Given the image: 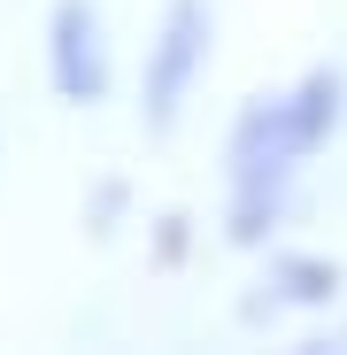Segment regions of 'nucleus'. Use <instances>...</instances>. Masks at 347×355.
Listing matches in <instances>:
<instances>
[{"instance_id":"obj_1","label":"nucleus","mask_w":347,"mask_h":355,"mask_svg":"<svg viewBox=\"0 0 347 355\" xmlns=\"http://www.w3.org/2000/svg\"><path fill=\"white\" fill-rule=\"evenodd\" d=\"M339 124V78L317 70L294 93L255 101L231 132V240H263V224H278L285 186L301 178V162L332 139Z\"/></svg>"},{"instance_id":"obj_3","label":"nucleus","mask_w":347,"mask_h":355,"mask_svg":"<svg viewBox=\"0 0 347 355\" xmlns=\"http://www.w3.org/2000/svg\"><path fill=\"white\" fill-rule=\"evenodd\" d=\"M46 78L78 108H93L108 93V39H100L93 0H54V16H46Z\"/></svg>"},{"instance_id":"obj_4","label":"nucleus","mask_w":347,"mask_h":355,"mask_svg":"<svg viewBox=\"0 0 347 355\" xmlns=\"http://www.w3.org/2000/svg\"><path fill=\"white\" fill-rule=\"evenodd\" d=\"M278 278H285V293H294V302H324V293L339 286L332 263H278Z\"/></svg>"},{"instance_id":"obj_2","label":"nucleus","mask_w":347,"mask_h":355,"mask_svg":"<svg viewBox=\"0 0 347 355\" xmlns=\"http://www.w3.org/2000/svg\"><path fill=\"white\" fill-rule=\"evenodd\" d=\"M201 70H208V8L201 0H170V16H162V31L147 46V78H139V116L154 132L178 124V108H186Z\"/></svg>"}]
</instances>
